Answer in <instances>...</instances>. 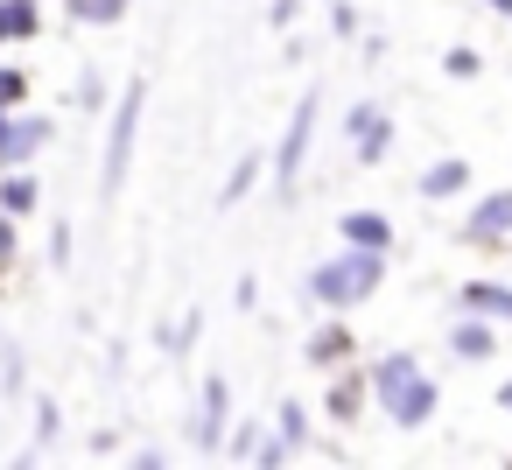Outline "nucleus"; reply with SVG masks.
Listing matches in <instances>:
<instances>
[{
	"label": "nucleus",
	"mask_w": 512,
	"mask_h": 470,
	"mask_svg": "<svg viewBox=\"0 0 512 470\" xmlns=\"http://www.w3.org/2000/svg\"><path fill=\"white\" fill-rule=\"evenodd\" d=\"M484 15H498V22H512V0H477Z\"/></svg>",
	"instance_id": "32"
},
{
	"label": "nucleus",
	"mask_w": 512,
	"mask_h": 470,
	"mask_svg": "<svg viewBox=\"0 0 512 470\" xmlns=\"http://www.w3.org/2000/svg\"><path fill=\"white\" fill-rule=\"evenodd\" d=\"M71 253H78V232L57 218V225H50V267H71Z\"/></svg>",
	"instance_id": "26"
},
{
	"label": "nucleus",
	"mask_w": 512,
	"mask_h": 470,
	"mask_svg": "<svg viewBox=\"0 0 512 470\" xmlns=\"http://www.w3.org/2000/svg\"><path fill=\"white\" fill-rule=\"evenodd\" d=\"M36 435H43V449H57V435H64V407H57L50 393L36 400Z\"/></svg>",
	"instance_id": "25"
},
{
	"label": "nucleus",
	"mask_w": 512,
	"mask_h": 470,
	"mask_svg": "<svg viewBox=\"0 0 512 470\" xmlns=\"http://www.w3.org/2000/svg\"><path fill=\"white\" fill-rule=\"evenodd\" d=\"M414 190H421L428 204H449V197H463V190H470V162H463V155H442V162H428V169H421V183H414Z\"/></svg>",
	"instance_id": "14"
},
{
	"label": "nucleus",
	"mask_w": 512,
	"mask_h": 470,
	"mask_svg": "<svg viewBox=\"0 0 512 470\" xmlns=\"http://www.w3.org/2000/svg\"><path fill=\"white\" fill-rule=\"evenodd\" d=\"M302 358H309L316 372L358 365V337H351V323H316V330H309V344H302Z\"/></svg>",
	"instance_id": "11"
},
{
	"label": "nucleus",
	"mask_w": 512,
	"mask_h": 470,
	"mask_svg": "<svg viewBox=\"0 0 512 470\" xmlns=\"http://www.w3.org/2000/svg\"><path fill=\"white\" fill-rule=\"evenodd\" d=\"M442 78H463V85H470V78H484V57H477L470 43H449V50H442Z\"/></svg>",
	"instance_id": "22"
},
{
	"label": "nucleus",
	"mask_w": 512,
	"mask_h": 470,
	"mask_svg": "<svg viewBox=\"0 0 512 470\" xmlns=\"http://www.w3.org/2000/svg\"><path fill=\"white\" fill-rule=\"evenodd\" d=\"M344 141H351V162L358 169H379L393 155V113L379 99H351L344 106Z\"/></svg>",
	"instance_id": "4"
},
{
	"label": "nucleus",
	"mask_w": 512,
	"mask_h": 470,
	"mask_svg": "<svg viewBox=\"0 0 512 470\" xmlns=\"http://www.w3.org/2000/svg\"><path fill=\"white\" fill-rule=\"evenodd\" d=\"M316 113H323V92H302L288 134H281V155H274V190H281V197L302 190V162H309V141H316Z\"/></svg>",
	"instance_id": "5"
},
{
	"label": "nucleus",
	"mask_w": 512,
	"mask_h": 470,
	"mask_svg": "<svg viewBox=\"0 0 512 470\" xmlns=\"http://www.w3.org/2000/svg\"><path fill=\"white\" fill-rule=\"evenodd\" d=\"M141 113H148V78H127V92L113 99V127H106V162H99V197H120L127 169H134V141H141Z\"/></svg>",
	"instance_id": "3"
},
{
	"label": "nucleus",
	"mask_w": 512,
	"mask_h": 470,
	"mask_svg": "<svg viewBox=\"0 0 512 470\" xmlns=\"http://www.w3.org/2000/svg\"><path fill=\"white\" fill-rule=\"evenodd\" d=\"M365 407H372V372H365V365H337L330 386H323V414H330L337 428H358Z\"/></svg>",
	"instance_id": "10"
},
{
	"label": "nucleus",
	"mask_w": 512,
	"mask_h": 470,
	"mask_svg": "<svg viewBox=\"0 0 512 470\" xmlns=\"http://www.w3.org/2000/svg\"><path fill=\"white\" fill-rule=\"evenodd\" d=\"M36 99V78L22 71V64H0V106H8V113H22Z\"/></svg>",
	"instance_id": "21"
},
{
	"label": "nucleus",
	"mask_w": 512,
	"mask_h": 470,
	"mask_svg": "<svg viewBox=\"0 0 512 470\" xmlns=\"http://www.w3.org/2000/svg\"><path fill=\"white\" fill-rule=\"evenodd\" d=\"M106 106H113V99H106V78L85 64V71H78V113H106Z\"/></svg>",
	"instance_id": "24"
},
{
	"label": "nucleus",
	"mask_w": 512,
	"mask_h": 470,
	"mask_svg": "<svg viewBox=\"0 0 512 470\" xmlns=\"http://www.w3.org/2000/svg\"><path fill=\"white\" fill-rule=\"evenodd\" d=\"M15 225H22V218H8V211H0V274H8V267L22 260V239H15Z\"/></svg>",
	"instance_id": "28"
},
{
	"label": "nucleus",
	"mask_w": 512,
	"mask_h": 470,
	"mask_svg": "<svg viewBox=\"0 0 512 470\" xmlns=\"http://www.w3.org/2000/svg\"><path fill=\"white\" fill-rule=\"evenodd\" d=\"M337 239H344V246H372V253H393V239H400V232H393V218H386V211L358 204V211H344V218H337Z\"/></svg>",
	"instance_id": "12"
},
{
	"label": "nucleus",
	"mask_w": 512,
	"mask_h": 470,
	"mask_svg": "<svg viewBox=\"0 0 512 470\" xmlns=\"http://www.w3.org/2000/svg\"><path fill=\"white\" fill-rule=\"evenodd\" d=\"M463 246H477V253H498V246H512V190H484L470 211H463Z\"/></svg>",
	"instance_id": "8"
},
{
	"label": "nucleus",
	"mask_w": 512,
	"mask_h": 470,
	"mask_svg": "<svg viewBox=\"0 0 512 470\" xmlns=\"http://www.w3.org/2000/svg\"><path fill=\"white\" fill-rule=\"evenodd\" d=\"M85 456H99V463H113V456H120V435H113V428H99V435L85 442Z\"/></svg>",
	"instance_id": "30"
},
{
	"label": "nucleus",
	"mask_w": 512,
	"mask_h": 470,
	"mask_svg": "<svg viewBox=\"0 0 512 470\" xmlns=\"http://www.w3.org/2000/svg\"><path fill=\"white\" fill-rule=\"evenodd\" d=\"M379 281H386V253L344 246V239H337V253L309 267L302 302H316V309H330V316H351V309H365V302L379 295Z\"/></svg>",
	"instance_id": "2"
},
{
	"label": "nucleus",
	"mask_w": 512,
	"mask_h": 470,
	"mask_svg": "<svg viewBox=\"0 0 512 470\" xmlns=\"http://www.w3.org/2000/svg\"><path fill=\"white\" fill-rule=\"evenodd\" d=\"M260 169H267V155H260V148H253V155H239V162H232V176H225V190H218V211H239V204L253 197Z\"/></svg>",
	"instance_id": "18"
},
{
	"label": "nucleus",
	"mask_w": 512,
	"mask_h": 470,
	"mask_svg": "<svg viewBox=\"0 0 512 470\" xmlns=\"http://www.w3.org/2000/svg\"><path fill=\"white\" fill-rule=\"evenodd\" d=\"M225 435H232V386L211 372L204 386H197V414H190V442H197V456H225Z\"/></svg>",
	"instance_id": "7"
},
{
	"label": "nucleus",
	"mask_w": 512,
	"mask_h": 470,
	"mask_svg": "<svg viewBox=\"0 0 512 470\" xmlns=\"http://www.w3.org/2000/svg\"><path fill=\"white\" fill-rule=\"evenodd\" d=\"M295 15H302V0H267V29H281V36H288V29H295Z\"/></svg>",
	"instance_id": "29"
},
{
	"label": "nucleus",
	"mask_w": 512,
	"mask_h": 470,
	"mask_svg": "<svg viewBox=\"0 0 512 470\" xmlns=\"http://www.w3.org/2000/svg\"><path fill=\"white\" fill-rule=\"evenodd\" d=\"M57 141V127L43 120V113H8V106H0V169H36V155Z\"/></svg>",
	"instance_id": "6"
},
{
	"label": "nucleus",
	"mask_w": 512,
	"mask_h": 470,
	"mask_svg": "<svg viewBox=\"0 0 512 470\" xmlns=\"http://www.w3.org/2000/svg\"><path fill=\"white\" fill-rule=\"evenodd\" d=\"M456 309H477V316H491V323H512V281L477 274V281L456 288Z\"/></svg>",
	"instance_id": "13"
},
{
	"label": "nucleus",
	"mask_w": 512,
	"mask_h": 470,
	"mask_svg": "<svg viewBox=\"0 0 512 470\" xmlns=\"http://www.w3.org/2000/svg\"><path fill=\"white\" fill-rule=\"evenodd\" d=\"M127 8H134V0H64V15H71L78 29H120Z\"/></svg>",
	"instance_id": "19"
},
{
	"label": "nucleus",
	"mask_w": 512,
	"mask_h": 470,
	"mask_svg": "<svg viewBox=\"0 0 512 470\" xmlns=\"http://www.w3.org/2000/svg\"><path fill=\"white\" fill-rule=\"evenodd\" d=\"M43 36V0H0V43H36Z\"/></svg>",
	"instance_id": "16"
},
{
	"label": "nucleus",
	"mask_w": 512,
	"mask_h": 470,
	"mask_svg": "<svg viewBox=\"0 0 512 470\" xmlns=\"http://www.w3.org/2000/svg\"><path fill=\"white\" fill-rule=\"evenodd\" d=\"M197 330H204V316H183V323H155V351H162V358H183V351L197 344Z\"/></svg>",
	"instance_id": "20"
},
{
	"label": "nucleus",
	"mask_w": 512,
	"mask_h": 470,
	"mask_svg": "<svg viewBox=\"0 0 512 470\" xmlns=\"http://www.w3.org/2000/svg\"><path fill=\"white\" fill-rule=\"evenodd\" d=\"M330 36L358 43V8H351V0H330Z\"/></svg>",
	"instance_id": "27"
},
{
	"label": "nucleus",
	"mask_w": 512,
	"mask_h": 470,
	"mask_svg": "<svg viewBox=\"0 0 512 470\" xmlns=\"http://www.w3.org/2000/svg\"><path fill=\"white\" fill-rule=\"evenodd\" d=\"M260 421H232V435H225V463H253V449H260Z\"/></svg>",
	"instance_id": "23"
},
{
	"label": "nucleus",
	"mask_w": 512,
	"mask_h": 470,
	"mask_svg": "<svg viewBox=\"0 0 512 470\" xmlns=\"http://www.w3.org/2000/svg\"><path fill=\"white\" fill-rule=\"evenodd\" d=\"M274 428H281L295 449H316V414H309V400L281 393V400H274Z\"/></svg>",
	"instance_id": "17"
},
{
	"label": "nucleus",
	"mask_w": 512,
	"mask_h": 470,
	"mask_svg": "<svg viewBox=\"0 0 512 470\" xmlns=\"http://www.w3.org/2000/svg\"><path fill=\"white\" fill-rule=\"evenodd\" d=\"M0 358H8V337H0Z\"/></svg>",
	"instance_id": "34"
},
{
	"label": "nucleus",
	"mask_w": 512,
	"mask_h": 470,
	"mask_svg": "<svg viewBox=\"0 0 512 470\" xmlns=\"http://www.w3.org/2000/svg\"><path fill=\"white\" fill-rule=\"evenodd\" d=\"M491 400H498V407L512 414V379H498V393H491Z\"/></svg>",
	"instance_id": "33"
},
{
	"label": "nucleus",
	"mask_w": 512,
	"mask_h": 470,
	"mask_svg": "<svg viewBox=\"0 0 512 470\" xmlns=\"http://www.w3.org/2000/svg\"><path fill=\"white\" fill-rule=\"evenodd\" d=\"M127 463H134V470H169V449H134Z\"/></svg>",
	"instance_id": "31"
},
{
	"label": "nucleus",
	"mask_w": 512,
	"mask_h": 470,
	"mask_svg": "<svg viewBox=\"0 0 512 470\" xmlns=\"http://www.w3.org/2000/svg\"><path fill=\"white\" fill-rule=\"evenodd\" d=\"M442 351H449L456 365H491V358H498V323L477 316V309H463L456 323H442Z\"/></svg>",
	"instance_id": "9"
},
{
	"label": "nucleus",
	"mask_w": 512,
	"mask_h": 470,
	"mask_svg": "<svg viewBox=\"0 0 512 470\" xmlns=\"http://www.w3.org/2000/svg\"><path fill=\"white\" fill-rule=\"evenodd\" d=\"M365 372H372V407L386 414V428L421 435V428L442 414V386L428 379V365H421L414 351H386V358H372Z\"/></svg>",
	"instance_id": "1"
},
{
	"label": "nucleus",
	"mask_w": 512,
	"mask_h": 470,
	"mask_svg": "<svg viewBox=\"0 0 512 470\" xmlns=\"http://www.w3.org/2000/svg\"><path fill=\"white\" fill-rule=\"evenodd\" d=\"M323 8H330V0H323Z\"/></svg>",
	"instance_id": "35"
},
{
	"label": "nucleus",
	"mask_w": 512,
	"mask_h": 470,
	"mask_svg": "<svg viewBox=\"0 0 512 470\" xmlns=\"http://www.w3.org/2000/svg\"><path fill=\"white\" fill-rule=\"evenodd\" d=\"M43 204V176L36 169H0V211L8 218H36Z\"/></svg>",
	"instance_id": "15"
}]
</instances>
